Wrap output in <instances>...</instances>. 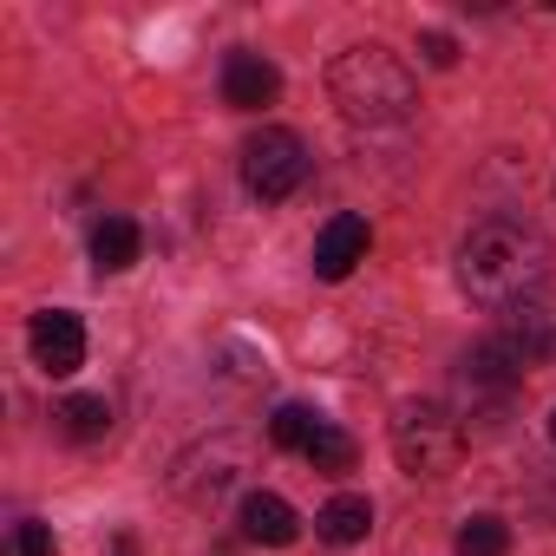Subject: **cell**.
I'll use <instances>...</instances> for the list:
<instances>
[{
  "label": "cell",
  "mask_w": 556,
  "mask_h": 556,
  "mask_svg": "<svg viewBox=\"0 0 556 556\" xmlns=\"http://www.w3.org/2000/svg\"><path fill=\"white\" fill-rule=\"evenodd\" d=\"M14 549H21V556H53V530H47V523H21Z\"/></svg>",
  "instance_id": "2e32d148"
},
{
  "label": "cell",
  "mask_w": 556,
  "mask_h": 556,
  "mask_svg": "<svg viewBox=\"0 0 556 556\" xmlns=\"http://www.w3.org/2000/svg\"><path fill=\"white\" fill-rule=\"evenodd\" d=\"M549 439H556V413H549Z\"/></svg>",
  "instance_id": "e0dca14e"
},
{
  "label": "cell",
  "mask_w": 556,
  "mask_h": 556,
  "mask_svg": "<svg viewBox=\"0 0 556 556\" xmlns=\"http://www.w3.org/2000/svg\"><path fill=\"white\" fill-rule=\"evenodd\" d=\"M27 341H34V361H40V374H47V380H66V374H79V367H86V328H79V315H66V308L34 315Z\"/></svg>",
  "instance_id": "5b68a950"
},
{
  "label": "cell",
  "mask_w": 556,
  "mask_h": 556,
  "mask_svg": "<svg viewBox=\"0 0 556 556\" xmlns=\"http://www.w3.org/2000/svg\"><path fill=\"white\" fill-rule=\"evenodd\" d=\"M393 458L413 478H439L465 458V426L439 406V400H406L393 413Z\"/></svg>",
  "instance_id": "3957f363"
},
{
  "label": "cell",
  "mask_w": 556,
  "mask_h": 556,
  "mask_svg": "<svg viewBox=\"0 0 556 556\" xmlns=\"http://www.w3.org/2000/svg\"><path fill=\"white\" fill-rule=\"evenodd\" d=\"M308 177V144L289 131V125H268L242 144V184L255 203H289Z\"/></svg>",
  "instance_id": "277c9868"
},
{
  "label": "cell",
  "mask_w": 556,
  "mask_h": 556,
  "mask_svg": "<svg viewBox=\"0 0 556 556\" xmlns=\"http://www.w3.org/2000/svg\"><path fill=\"white\" fill-rule=\"evenodd\" d=\"M138 249H144V236H138L131 216H105V223L92 229V268H99V275H125V268L138 262Z\"/></svg>",
  "instance_id": "30bf717a"
},
{
  "label": "cell",
  "mask_w": 556,
  "mask_h": 556,
  "mask_svg": "<svg viewBox=\"0 0 556 556\" xmlns=\"http://www.w3.org/2000/svg\"><path fill=\"white\" fill-rule=\"evenodd\" d=\"M302 458H308V465H315L321 478H341V471H354L361 445H354V439H348L341 426H328V419H321V432L308 439V452H302Z\"/></svg>",
  "instance_id": "7c38bea8"
},
{
  "label": "cell",
  "mask_w": 556,
  "mask_h": 556,
  "mask_svg": "<svg viewBox=\"0 0 556 556\" xmlns=\"http://www.w3.org/2000/svg\"><path fill=\"white\" fill-rule=\"evenodd\" d=\"M223 99L236 112H262V105L282 99V73H275L262 53H229L223 60Z\"/></svg>",
  "instance_id": "52a82bcc"
},
{
  "label": "cell",
  "mask_w": 556,
  "mask_h": 556,
  "mask_svg": "<svg viewBox=\"0 0 556 556\" xmlns=\"http://www.w3.org/2000/svg\"><path fill=\"white\" fill-rule=\"evenodd\" d=\"M549 242L523 216H484L458 249V282L478 308H523L549 282Z\"/></svg>",
  "instance_id": "6da1fadb"
},
{
  "label": "cell",
  "mask_w": 556,
  "mask_h": 556,
  "mask_svg": "<svg viewBox=\"0 0 556 556\" xmlns=\"http://www.w3.org/2000/svg\"><path fill=\"white\" fill-rule=\"evenodd\" d=\"M419 53H426V66H439V73H445V66H458V40H452V34H439V27H432V34H419Z\"/></svg>",
  "instance_id": "9a60e30c"
},
{
  "label": "cell",
  "mask_w": 556,
  "mask_h": 556,
  "mask_svg": "<svg viewBox=\"0 0 556 556\" xmlns=\"http://www.w3.org/2000/svg\"><path fill=\"white\" fill-rule=\"evenodd\" d=\"M367 216H328L315 236V275L321 282H348L354 262H367Z\"/></svg>",
  "instance_id": "8992f818"
},
{
  "label": "cell",
  "mask_w": 556,
  "mask_h": 556,
  "mask_svg": "<svg viewBox=\"0 0 556 556\" xmlns=\"http://www.w3.org/2000/svg\"><path fill=\"white\" fill-rule=\"evenodd\" d=\"M328 92H334V105H341L354 125H400V118L419 105L413 66H406L393 47H380V40L348 47V53L328 66Z\"/></svg>",
  "instance_id": "7a4b0ae2"
},
{
  "label": "cell",
  "mask_w": 556,
  "mask_h": 556,
  "mask_svg": "<svg viewBox=\"0 0 556 556\" xmlns=\"http://www.w3.org/2000/svg\"><path fill=\"white\" fill-rule=\"evenodd\" d=\"M315 432H321V419L308 406H275V419H268V439L282 445V452H308Z\"/></svg>",
  "instance_id": "4fadbf2b"
},
{
  "label": "cell",
  "mask_w": 556,
  "mask_h": 556,
  "mask_svg": "<svg viewBox=\"0 0 556 556\" xmlns=\"http://www.w3.org/2000/svg\"><path fill=\"white\" fill-rule=\"evenodd\" d=\"M504 549H510L504 517H471V523L458 530V556H504Z\"/></svg>",
  "instance_id": "5bb4252c"
},
{
  "label": "cell",
  "mask_w": 556,
  "mask_h": 556,
  "mask_svg": "<svg viewBox=\"0 0 556 556\" xmlns=\"http://www.w3.org/2000/svg\"><path fill=\"white\" fill-rule=\"evenodd\" d=\"M242 536L249 543H268V549H289L302 536V517L289 497H275V491H249L242 497Z\"/></svg>",
  "instance_id": "ba28073f"
},
{
  "label": "cell",
  "mask_w": 556,
  "mask_h": 556,
  "mask_svg": "<svg viewBox=\"0 0 556 556\" xmlns=\"http://www.w3.org/2000/svg\"><path fill=\"white\" fill-rule=\"evenodd\" d=\"M60 432L73 439V445H92V439H105L112 432V406L99 400V393H73V400H60Z\"/></svg>",
  "instance_id": "8fae6325"
},
{
  "label": "cell",
  "mask_w": 556,
  "mask_h": 556,
  "mask_svg": "<svg viewBox=\"0 0 556 556\" xmlns=\"http://www.w3.org/2000/svg\"><path fill=\"white\" fill-rule=\"evenodd\" d=\"M367 530H374V504H367V497H354V491H348V497H328V504L315 510V536H321V543H334V549L361 543Z\"/></svg>",
  "instance_id": "9c48e42d"
}]
</instances>
